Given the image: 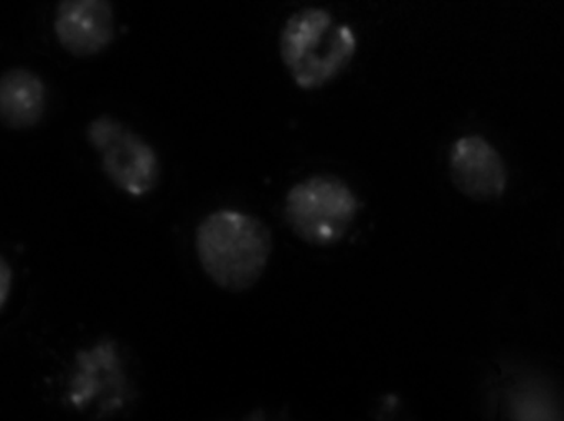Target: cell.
Returning a JSON list of instances; mask_svg holds the SVG:
<instances>
[{
    "label": "cell",
    "instance_id": "obj_6",
    "mask_svg": "<svg viewBox=\"0 0 564 421\" xmlns=\"http://www.w3.org/2000/svg\"><path fill=\"white\" fill-rule=\"evenodd\" d=\"M449 174L457 191L477 202L502 197L509 182L506 161L482 136H464L454 142Z\"/></svg>",
    "mask_w": 564,
    "mask_h": 421
},
{
    "label": "cell",
    "instance_id": "obj_4",
    "mask_svg": "<svg viewBox=\"0 0 564 421\" xmlns=\"http://www.w3.org/2000/svg\"><path fill=\"white\" fill-rule=\"evenodd\" d=\"M89 144L101 159L109 181L132 197H142L158 187L161 162L149 142L111 116L89 122Z\"/></svg>",
    "mask_w": 564,
    "mask_h": 421
},
{
    "label": "cell",
    "instance_id": "obj_7",
    "mask_svg": "<svg viewBox=\"0 0 564 421\" xmlns=\"http://www.w3.org/2000/svg\"><path fill=\"white\" fill-rule=\"evenodd\" d=\"M53 26L59 45L78 58L98 55L116 35L115 12L108 0H63Z\"/></svg>",
    "mask_w": 564,
    "mask_h": 421
},
{
    "label": "cell",
    "instance_id": "obj_2",
    "mask_svg": "<svg viewBox=\"0 0 564 421\" xmlns=\"http://www.w3.org/2000/svg\"><path fill=\"white\" fill-rule=\"evenodd\" d=\"M357 52V36L330 12L304 9L285 22L281 58L301 88L315 89L337 78Z\"/></svg>",
    "mask_w": 564,
    "mask_h": 421
},
{
    "label": "cell",
    "instance_id": "obj_8",
    "mask_svg": "<svg viewBox=\"0 0 564 421\" xmlns=\"http://www.w3.org/2000/svg\"><path fill=\"white\" fill-rule=\"evenodd\" d=\"M46 86L36 73L13 68L0 75V122L10 129L33 128L45 115Z\"/></svg>",
    "mask_w": 564,
    "mask_h": 421
},
{
    "label": "cell",
    "instance_id": "obj_3",
    "mask_svg": "<svg viewBox=\"0 0 564 421\" xmlns=\"http://www.w3.org/2000/svg\"><path fill=\"white\" fill-rule=\"evenodd\" d=\"M357 195L340 179L315 175L289 191L284 217L301 240L315 247L338 244L358 214Z\"/></svg>",
    "mask_w": 564,
    "mask_h": 421
},
{
    "label": "cell",
    "instance_id": "obj_9",
    "mask_svg": "<svg viewBox=\"0 0 564 421\" xmlns=\"http://www.w3.org/2000/svg\"><path fill=\"white\" fill-rule=\"evenodd\" d=\"M10 288H12V270H10L9 263L0 257V311L9 300Z\"/></svg>",
    "mask_w": 564,
    "mask_h": 421
},
{
    "label": "cell",
    "instance_id": "obj_5",
    "mask_svg": "<svg viewBox=\"0 0 564 421\" xmlns=\"http://www.w3.org/2000/svg\"><path fill=\"white\" fill-rule=\"evenodd\" d=\"M66 396L76 410L95 409L111 415L124 409L131 399V384L115 341H101L76 354Z\"/></svg>",
    "mask_w": 564,
    "mask_h": 421
},
{
    "label": "cell",
    "instance_id": "obj_1",
    "mask_svg": "<svg viewBox=\"0 0 564 421\" xmlns=\"http://www.w3.org/2000/svg\"><path fill=\"white\" fill-rule=\"evenodd\" d=\"M198 260L214 283L227 291L250 290L270 261L271 231L260 218L218 210L197 228Z\"/></svg>",
    "mask_w": 564,
    "mask_h": 421
}]
</instances>
